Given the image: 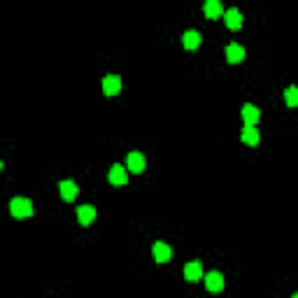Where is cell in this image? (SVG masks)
Wrapping results in <instances>:
<instances>
[{"mask_svg": "<svg viewBox=\"0 0 298 298\" xmlns=\"http://www.w3.org/2000/svg\"><path fill=\"white\" fill-rule=\"evenodd\" d=\"M224 284H226V280H224V275L217 273V270H212V273L205 275V287H207V291L217 293V291H222V289H224Z\"/></svg>", "mask_w": 298, "mask_h": 298, "instance_id": "3", "label": "cell"}, {"mask_svg": "<svg viewBox=\"0 0 298 298\" xmlns=\"http://www.w3.org/2000/svg\"><path fill=\"white\" fill-rule=\"evenodd\" d=\"M224 21H226V26L231 28V31H237V28L243 26V14H240V10L231 7V10L224 12Z\"/></svg>", "mask_w": 298, "mask_h": 298, "instance_id": "9", "label": "cell"}, {"mask_svg": "<svg viewBox=\"0 0 298 298\" xmlns=\"http://www.w3.org/2000/svg\"><path fill=\"white\" fill-rule=\"evenodd\" d=\"M182 45L187 47V49H198V47H201V33L198 31H184Z\"/></svg>", "mask_w": 298, "mask_h": 298, "instance_id": "13", "label": "cell"}, {"mask_svg": "<svg viewBox=\"0 0 298 298\" xmlns=\"http://www.w3.org/2000/svg\"><path fill=\"white\" fill-rule=\"evenodd\" d=\"M240 137H243V142H245V145H249V147L259 145V140H261V135H259V131L254 126H245L243 133H240Z\"/></svg>", "mask_w": 298, "mask_h": 298, "instance_id": "14", "label": "cell"}, {"mask_svg": "<svg viewBox=\"0 0 298 298\" xmlns=\"http://www.w3.org/2000/svg\"><path fill=\"white\" fill-rule=\"evenodd\" d=\"M77 219H80L82 226L93 224V219H96V207L93 205H80L77 207Z\"/></svg>", "mask_w": 298, "mask_h": 298, "instance_id": "8", "label": "cell"}, {"mask_svg": "<svg viewBox=\"0 0 298 298\" xmlns=\"http://www.w3.org/2000/svg\"><path fill=\"white\" fill-rule=\"evenodd\" d=\"M259 119H261V112H259L256 107L249 105V103H247V105H243V122L247 124V126H254Z\"/></svg>", "mask_w": 298, "mask_h": 298, "instance_id": "12", "label": "cell"}, {"mask_svg": "<svg viewBox=\"0 0 298 298\" xmlns=\"http://www.w3.org/2000/svg\"><path fill=\"white\" fill-rule=\"evenodd\" d=\"M291 298H298V293H293V296H291Z\"/></svg>", "mask_w": 298, "mask_h": 298, "instance_id": "17", "label": "cell"}, {"mask_svg": "<svg viewBox=\"0 0 298 298\" xmlns=\"http://www.w3.org/2000/svg\"><path fill=\"white\" fill-rule=\"evenodd\" d=\"M58 189H61V198H63V201H68V203L75 201L77 193H80V187H77V184L72 182V180H63Z\"/></svg>", "mask_w": 298, "mask_h": 298, "instance_id": "10", "label": "cell"}, {"mask_svg": "<svg viewBox=\"0 0 298 298\" xmlns=\"http://www.w3.org/2000/svg\"><path fill=\"white\" fill-rule=\"evenodd\" d=\"M203 10H205V14L210 16V19H217V16L224 14V7H222V3H219V0H207Z\"/></svg>", "mask_w": 298, "mask_h": 298, "instance_id": "15", "label": "cell"}, {"mask_svg": "<svg viewBox=\"0 0 298 298\" xmlns=\"http://www.w3.org/2000/svg\"><path fill=\"white\" fill-rule=\"evenodd\" d=\"M0 170H3V161H0Z\"/></svg>", "mask_w": 298, "mask_h": 298, "instance_id": "18", "label": "cell"}, {"mask_svg": "<svg viewBox=\"0 0 298 298\" xmlns=\"http://www.w3.org/2000/svg\"><path fill=\"white\" fill-rule=\"evenodd\" d=\"M107 180H110L112 187H124L128 180V172L124 166H119V163H114V166L110 168V172H107Z\"/></svg>", "mask_w": 298, "mask_h": 298, "instance_id": "2", "label": "cell"}, {"mask_svg": "<svg viewBox=\"0 0 298 298\" xmlns=\"http://www.w3.org/2000/svg\"><path fill=\"white\" fill-rule=\"evenodd\" d=\"M154 259H156V263H166L172 259V247L168 243H163V240H158V243H154Z\"/></svg>", "mask_w": 298, "mask_h": 298, "instance_id": "4", "label": "cell"}, {"mask_svg": "<svg viewBox=\"0 0 298 298\" xmlns=\"http://www.w3.org/2000/svg\"><path fill=\"white\" fill-rule=\"evenodd\" d=\"M287 105L289 107L298 105V89H296V86H289V89H287Z\"/></svg>", "mask_w": 298, "mask_h": 298, "instance_id": "16", "label": "cell"}, {"mask_svg": "<svg viewBox=\"0 0 298 298\" xmlns=\"http://www.w3.org/2000/svg\"><path fill=\"white\" fill-rule=\"evenodd\" d=\"M10 212L14 219H26L33 214V203L28 201V198H12L10 201Z\"/></svg>", "mask_w": 298, "mask_h": 298, "instance_id": "1", "label": "cell"}, {"mask_svg": "<svg viewBox=\"0 0 298 298\" xmlns=\"http://www.w3.org/2000/svg\"><path fill=\"white\" fill-rule=\"evenodd\" d=\"M226 61L228 63H240V61H245V49L240 45H235V42H231V45L226 47Z\"/></svg>", "mask_w": 298, "mask_h": 298, "instance_id": "11", "label": "cell"}, {"mask_svg": "<svg viewBox=\"0 0 298 298\" xmlns=\"http://www.w3.org/2000/svg\"><path fill=\"white\" fill-rule=\"evenodd\" d=\"M184 280L187 282H198V280H203V266L201 261H191L184 266Z\"/></svg>", "mask_w": 298, "mask_h": 298, "instance_id": "6", "label": "cell"}, {"mask_svg": "<svg viewBox=\"0 0 298 298\" xmlns=\"http://www.w3.org/2000/svg\"><path fill=\"white\" fill-rule=\"evenodd\" d=\"M126 170H131V172H142L145 170V156H142L140 152H131L126 156Z\"/></svg>", "mask_w": 298, "mask_h": 298, "instance_id": "7", "label": "cell"}, {"mask_svg": "<svg viewBox=\"0 0 298 298\" xmlns=\"http://www.w3.org/2000/svg\"><path fill=\"white\" fill-rule=\"evenodd\" d=\"M103 91H105V96H116V93L122 91V80H119V75H107L103 80Z\"/></svg>", "mask_w": 298, "mask_h": 298, "instance_id": "5", "label": "cell"}]
</instances>
